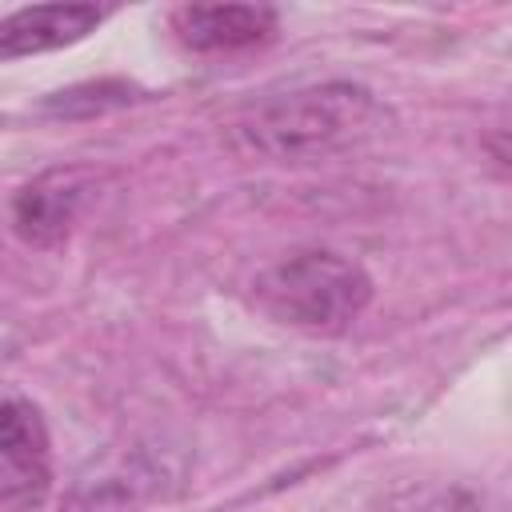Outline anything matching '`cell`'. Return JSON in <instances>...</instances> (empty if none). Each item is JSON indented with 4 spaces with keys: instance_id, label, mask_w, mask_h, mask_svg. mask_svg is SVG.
Wrapping results in <instances>:
<instances>
[{
    "instance_id": "cell-1",
    "label": "cell",
    "mask_w": 512,
    "mask_h": 512,
    "mask_svg": "<svg viewBox=\"0 0 512 512\" xmlns=\"http://www.w3.org/2000/svg\"><path fill=\"white\" fill-rule=\"evenodd\" d=\"M384 124V104L352 80L292 88L248 104L228 124V144L244 160L304 164L364 144Z\"/></svg>"
},
{
    "instance_id": "cell-2",
    "label": "cell",
    "mask_w": 512,
    "mask_h": 512,
    "mask_svg": "<svg viewBox=\"0 0 512 512\" xmlns=\"http://www.w3.org/2000/svg\"><path fill=\"white\" fill-rule=\"evenodd\" d=\"M248 288L256 312L312 336L348 332L372 304V276L356 260L328 248L280 256L260 268Z\"/></svg>"
},
{
    "instance_id": "cell-3",
    "label": "cell",
    "mask_w": 512,
    "mask_h": 512,
    "mask_svg": "<svg viewBox=\"0 0 512 512\" xmlns=\"http://www.w3.org/2000/svg\"><path fill=\"white\" fill-rule=\"evenodd\" d=\"M52 488V444L40 408L8 392L0 404V508L32 512Z\"/></svg>"
},
{
    "instance_id": "cell-4",
    "label": "cell",
    "mask_w": 512,
    "mask_h": 512,
    "mask_svg": "<svg viewBox=\"0 0 512 512\" xmlns=\"http://www.w3.org/2000/svg\"><path fill=\"white\" fill-rule=\"evenodd\" d=\"M92 192V172L48 168L12 196V232L28 248H60Z\"/></svg>"
},
{
    "instance_id": "cell-5",
    "label": "cell",
    "mask_w": 512,
    "mask_h": 512,
    "mask_svg": "<svg viewBox=\"0 0 512 512\" xmlns=\"http://www.w3.org/2000/svg\"><path fill=\"white\" fill-rule=\"evenodd\" d=\"M168 468L152 448H128L96 464V472L76 476L60 512H132L136 504L164 492Z\"/></svg>"
},
{
    "instance_id": "cell-6",
    "label": "cell",
    "mask_w": 512,
    "mask_h": 512,
    "mask_svg": "<svg viewBox=\"0 0 512 512\" xmlns=\"http://www.w3.org/2000/svg\"><path fill=\"white\" fill-rule=\"evenodd\" d=\"M276 20L268 4H184L172 12V32L192 52H236L264 44Z\"/></svg>"
},
{
    "instance_id": "cell-7",
    "label": "cell",
    "mask_w": 512,
    "mask_h": 512,
    "mask_svg": "<svg viewBox=\"0 0 512 512\" xmlns=\"http://www.w3.org/2000/svg\"><path fill=\"white\" fill-rule=\"evenodd\" d=\"M104 16H108V8H100V4H32V8H16L0 24V60L12 64V60H24V56L68 48V44L84 40L88 32H96V24Z\"/></svg>"
},
{
    "instance_id": "cell-8",
    "label": "cell",
    "mask_w": 512,
    "mask_h": 512,
    "mask_svg": "<svg viewBox=\"0 0 512 512\" xmlns=\"http://www.w3.org/2000/svg\"><path fill=\"white\" fill-rule=\"evenodd\" d=\"M136 96H140V88L128 80H96V84H76V88L52 92L44 100V112L48 116H96L108 108H124Z\"/></svg>"
},
{
    "instance_id": "cell-9",
    "label": "cell",
    "mask_w": 512,
    "mask_h": 512,
    "mask_svg": "<svg viewBox=\"0 0 512 512\" xmlns=\"http://www.w3.org/2000/svg\"><path fill=\"white\" fill-rule=\"evenodd\" d=\"M488 152L512 172V128L508 132H496V136H488Z\"/></svg>"
}]
</instances>
